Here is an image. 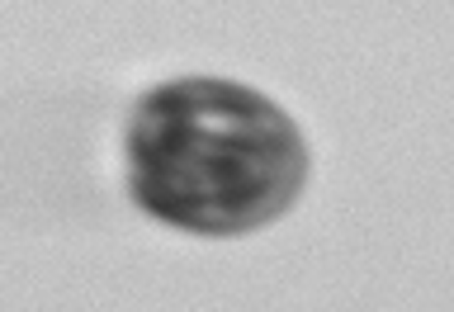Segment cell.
Listing matches in <instances>:
<instances>
[{"mask_svg":"<svg viewBox=\"0 0 454 312\" xmlns=\"http://www.w3.org/2000/svg\"><path fill=\"white\" fill-rule=\"evenodd\" d=\"M303 180V133L237 81H166L137 99L128 123V190L142 213L184 232H255L289 213Z\"/></svg>","mask_w":454,"mask_h":312,"instance_id":"obj_1","label":"cell"}]
</instances>
